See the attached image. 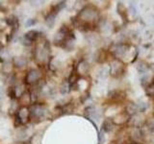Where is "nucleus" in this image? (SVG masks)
<instances>
[{
    "mask_svg": "<svg viewBox=\"0 0 154 144\" xmlns=\"http://www.w3.org/2000/svg\"><path fill=\"white\" fill-rule=\"evenodd\" d=\"M118 8H120V10L118 9L119 14H120V16H122V17L125 20V18H126V16H127V10H126V8L124 7L123 3H120V2L118 5Z\"/></svg>",
    "mask_w": 154,
    "mask_h": 144,
    "instance_id": "23",
    "label": "nucleus"
},
{
    "mask_svg": "<svg viewBox=\"0 0 154 144\" xmlns=\"http://www.w3.org/2000/svg\"><path fill=\"white\" fill-rule=\"evenodd\" d=\"M146 92L149 96H153L154 95V84H150L146 88Z\"/></svg>",
    "mask_w": 154,
    "mask_h": 144,
    "instance_id": "26",
    "label": "nucleus"
},
{
    "mask_svg": "<svg viewBox=\"0 0 154 144\" xmlns=\"http://www.w3.org/2000/svg\"><path fill=\"white\" fill-rule=\"evenodd\" d=\"M1 97H2V92H1V90H0V99H1Z\"/></svg>",
    "mask_w": 154,
    "mask_h": 144,
    "instance_id": "32",
    "label": "nucleus"
},
{
    "mask_svg": "<svg viewBox=\"0 0 154 144\" xmlns=\"http://www.w3.org/2000/svg\"><path fill=\"white\" fill-rule=\"evenodd\" d=\"M17 119L20 124H25L30 120V110L27 107H21L17 112Z\"/></svg>",
    "mask_w": 154,
    "mask_h": 144,
    "instance_id": "8",
    "label": "nucleus"
},
{
    "mask_svg": "<svg viewBox=\"0 0 154 144\" xmlns=\"http://www.w3.org/2000/svg\"><path fill=\"white\" fill-rule=\"evenodd\" d=\"M98 137H99V144H103V141L105 140L104 134H103L102 133H100V134H99V136H98Z\"/></svg>",
    "mask_w": 154,
    "mask_h": 144,
    "instance_id": "30",
    "label": "nucleus"
},
{
    "mask_svg": "<svg viewBox=\"0 0 154 144\" xmlns=\"http://www.w3.org/2000/svg\"><path fill=\"white\" fill-rule=\"evenodd\" d=\"M114 124L116 125H122V124H124L125 122H127L129 120V115L126 113V112H120V113H118L116 116L112 119Z\"/></svg>",
    "mask_w": 154,
    "mask_h": 144,
    "instance_id": "12",
    "label": "nucleus"
},
{
    "mask_svg": "<svg viewBox=\"0 0 154 144\" xmlns=\"http://www.w3.org/2000/svg\"><path fill=\"white\" fill-rule=\"evenodd\" d=\"M78 17V21L82 23V26L85 27L87 25H90V23L97 20L98 11L94 6H87L80 12Z\"/></svg>",
    "mask_w": 154,
    "mask_h": 144,
    "instance_id": "1",
    "label": "nucleus"
},
{
    "mask_svg": "<svg viewBox=\"0 0 154 144\" xmlns=\"http://www.w3.org/2000/svg\"><path fill=\"white\" fill-rule=\"evenodd\" d=\"M19 102L21 103V105H23V107H26V105H29L32 102L31 94L29 93L28 91H25V92L19 97Z\"/></svg>",
    "mask_w": 154,
    "mask_h": 144,
    "instance_id": "14",
    "label": "nucleus"
},
{
    "mask_svg": "<svg viewBox=\"0 0 154 144\" xmlns=\"http://www.w3.org/2000/svg\"><path fill=\"white\" fill-rule=\"evenodd\" d=\"M146 127L148 128L149 131L154 132V118L152 119H148L146 122Z\"/></svg>",
    "mask_w": 154,
    "mask_h": 144,
    "instance_id": "28",
    "label": "nucleus"
},
{
    "mask_svg": "<svg viewBox=\"0 0 154 144\" xmlns=\"http://www.w3.org/2000/svg\"><path fill=\"white\" fill-rule=\"evenodd\" d=\"M29 110H30V119L37 121H40L47 113V108L42 104H34Z\"/></svg>",
    "mask_w": 154,
    "mask_h": 144,
    "instance_id": "3",
    "label": "nucleus"
},
{
    "mask_svg": "<svg viewBox=\"0 0 154 144\" xmlns=\"http://www.w3.org/2000/svg\"><path fill=\"white\" fill-rule=\"evenodd\" d=\"M41 33L37 30H31L28 31L23 36V41L26 45H31L34 41H36L38 38H40Z\"/></svg>",
    "mask_w": 154,
    "mask_h": 144,
    "instance_id": "9",
    "label": "nucleus"
},
{
    "mask_svg": "<svg viewBox=\"0 0 154 144\" xmlns=\"http://www.w3.org/2000/svg\"><path fill=\"white\" fill-rule=\"evenodd\" d=\"M12 67H13V62H4L3 65H2V71L5 74H9L10 72L12 71Z\"/></svg>",
    "mask_w": 154,
    "mask_h": 144,
    "instance_id": "22",
    "label": "nucleus"
},
{
    "mask_svg": "<svg viewBox=\"0 0 154 144\" xmlns=\"http://www.w3.org/2000/svg\"><path fill=\"white\" fill-rule=\"evenodd\" d=\"M149 80H150V77H149L147 74H144L143 78L142 79V83H143V86H144V88H146L147 86L150 85V83H149Z\"/></svg>",
    "mask_w": 154,
    "mask_h": 144,
    "instance_id": "27",
    "label": "nucleus"
},
{
    "mask_svg": "<svg viewBox=\"0 0 154 144\" xmlns=\"http://www.w3.org/2000/svg\"><path fill=\"white\" fill-rule=\"evenodd\" d=\"M36 23H37V20L35 18H30V19H27V20L25 21V26L26 27H32V26L35 25Z\"/></svg>",
    "mask_w": 154,
    "mask_h": 144,
    "instance_id": "29",
    "label": "nucleus"
},
{
    "mask_svg": "<svg viewBox=\"0 0 154 144\" xmlns=\"http://www.w3.org/2000/svg\"><path fill=\"white\" fill-rule=\"evenodd\" d=\"M136 67H137V70H138L139 73L143 74V75L146 74V72L149 69V66L146 64V62H139L138 64H137V65H136Z\"/></svg>",
    "mask_w": 154,
    "mask_h": 144,
    "instance_id": "19",
    "label": "nucleus"
},
{
    "mask_svg": "<svg viewBox=\"0 0 154 144\" xmlns=\"http://www.w3.org/2000/svg\"><path fill=\"white\" fill-rule=\"evenodd\" d=\"M138 106V109H139V112H146L147 107H148V104L146 101H143V100H140L139 101V103L137 104Z\"/></svg>",
    "mask_w": 154,
    "mask_h": 144,
    "instance_id": "24",
    "label": "nucleus"
},
{
    "mask_svg": "<svg viewBox=\"0 0 154 144\" xmlns=\"http://www.w3.org/2000/svg\"><path fill=\"white\" fill-rule=\"evenodd\" d=\"M124 71V65L119 59H115L110 64V73L114 77H118Z\"/></svg>",
    "mask_w": 154,
    "mask_h": 144,
    "instance_id": "6",
    "label": "nucleus"
},
{
    "mask_svg": "<svg viewBox=\"0 0 154 144\" xmlns=\"http://www.w3.org/2000/svg\"><path fill=\"white\" fill-rule=\"evenodd\" d=\"M13 65L17 67V68H24L27 65V59L26 57L23 56H18V57H14L13 59Z\"/></svg>",
    "mask_w": 154,
    "mask_h": 144,
    "instance_id": "11",
    "label": "nucleus"
},
{
    "mask_svg": "<svg viewBox=\"0 0 154 144\" xmlns=\"http://www.w3.org/2000/svg\"><path fill=\"white\" fill-rule=\"evenodd\" d=\"M42 71L40 69H31L25 76V83L27 85H36L41 81Z\"/></svg>",
    "mask_w": 154,
    "mask_h": 144,
    "instance_id": "5",
    "label": "nucleus"
},
{
    "mask_svg": "<svg viewBox=\"0 0 154 144\" xmlns=\"http://www.w3.org/2000/svg\"><path fill=\"white\" fill-rule=\"evenodd\" d=\"M24 144H30V143H24Z\"/></svg>",
    "mask_w": 154,
    "mask_h": 144,
    "instance_id": "33",
    "label": "nucleus"
},
{
    "mask_svg": "<svg viewBox=\"0 0 154 144\" xmlns=\"http://www.w3.org/2000/svg\"><path fill=\"white\" fill-rule=\"evenodd\" d=\"M71 33L72 32L69 30V28H67L66 26H65V25H63L59 29V30H58V32L55 34V36H54V43H55L56 45H58V46H62V44L66 40V38L69 37Z\"/></svg>",
    "mask_w": 154,
    "mask_h": 144,
    "instance_id": "4",
    "label": "nucleus"
},
{
    "mask_svg": "<svg viewBox=\"0 0 154 144\" xmlns=\"http://www.w3.org/2000/svg\"><path fill=\"white\" fill-rule=\"evenodd\" d=\"M89 68H90V65L88 62L86 61H82L79 62L78 65H77V72H78L79 74H86L87 72L89 71Z\"/></svg>",
    "mask_w": 154,
    "mask_h": 144,
    "instance_id": "15",
    "label": "nucleus"
},
{
    "mask_svg": "<svg viewBox=\"0 0 154 144\" xmlns=\"http://www.w3.org/2000/svg\"><path fill=\"white\" fill-rule=\"evenodd\" d=\"M56 17H57V14L55 13H53V12H49L47 14H46V16L45 18V23H46V25L49 27V28H52L53 26L55 25V22H56Z\"/></svg>",
    "mask_w": 154,
    "mask_h": 144,
    "instance_id": "13",
    "label": "nucleus"
},
{
    "mask_svg": "<svg viewBox=\"0 0 154 144\" xmlns=\"http://www.w3.org/2000/svg\"><path fill=\"white\" fill-rule=\"evenodd\" d=\"M130 138H131L134 142H140L143 138L142 130L138 127H133L131 132H130Z\"/></svg>",
    "mask_w": 154,
    "mask_h": 144,
    "instance_id": "10",
    "label": "nucleus"
},
{
    "mask_svg": "<svg viewBox=\"0 0 154 144\" xmlns=\"http://www.w3.org/2000/svg\"><path fill=\"white\" fill-rule=\"evenodd\" d=\"M66 1H61L59 3L55 4V5H53V6L51 7L50 12H53V13H55V14H58V13H59L60 11H62V10L66 7Z\"/></svg>",
    "mask_w": 154,
    "mask_h": 144,
    "instance_id": "21",
    "label": "nucleus"
},
{
    "mask_svg": "<svg viewBox=\"0 0 154 144\" xmlns=\"http://www.w3.org/2000/svg\"><path fill=\"white\" fill-rule=\"evenodd\" d=\"M113 129H114V122H113V120L112 119H109V118L105 119L103 124H102V130H103V132H105V133H110V132L113 131Z\"/></svg>",
    "mask_w": 154,
    "mask_h": 144,
    "instance_id": "18",
    "label": "nucleus"
},
{
    "mask_svg": "<svg viewBox=\"0 0 154 144\" xmlns=\"http://www.w3.org/2000/svg\"><path fill=\"white\" fill-rule=\"evenodd\" d=\"M50 55V47L49 43L47 40H45L41 42L40 44H38L35 48V59L40 64L47 62L49 60Z\"/></svg>",
    "mask_w": 154,
    "mask_h": 144,
    "instance_id": "2",
    "label": "nucleus"
},
{
    "mask_svg": "<svg viewBox=\"0 0 154 144\" xmlns=\"http://www.w3.org/2000/svg\"><path fill=\"white\" fill-rule=\"evenodd\" d=\"M9 57H10V52L6 47H0V60L3 62H8L9 61Z\"/></svg>",
    "mask_w": 154,
    "mask_h": 144,
    "instance_id": "20",
    "label": "nucleus"
},
{
    "mask_svg": "<svg viewBox=\"0 0 154 144\" xmlns=\"http://www.w3.org/2000/svg\"><path fill=\"white\" fill-rule=\"evenodd\" d=\"M129 116H133V115L137 114L139 112V109H138V106L137 104H134V103H129L126 107V110H125Z\"/></svg>",
    "mask_w": 154,
    "mask_h": 144,
    "instance_id": "16",
    "label": "nucleus"
},
{
    "mask_svg": "<svg viewBox=\"0 0 154 144\" xmlns=\"http://www.w3.org/2000/svg\"><path fill=\"white\" fill-rule=\"evenodd\" d=\"M69 89H70V84L69 83V82H64L61 86V92L63 94H66V93L69 92Z\"/></svg>",
    "mask_w": 154,
    "mask_h": 144,
    "instance_id": "25",
    "label": "nucleus"
},
{
    "mask_svg": "<svg viewBox=\"0 0 154 144\" xmlns=\"http://www.w3.org/2000/svg\"><path fill=\"white\" fill-rule=\"evenodd\" d=\"M129 49V46L125 43H118V44H115L114 46H112L111 48V51L113 52V54L118 58V59H120V58L124 57V55L126 54V52Z\"/></svg>",
    "mask_w": 154,
    "mask_h": 144,
    "instance_id": "7",
    "label": "nucleus"
},
{
    "mask_svg": "<svg viewBox=\"0 0 154 144\" xmlns=\"http://www.w3.org/2000/svg\"><path fill=\"white\" fill-rule=\"evenodd\" d=\"M150 68H151V70L154 72V64H150Z\"/></svg>",
    "mask_w": 154,
    "mask_h": 144,
    "instance_id": "31",
    "label": "nucleus"
},
{
    "mask_svg": "<svg viewBox=\"0 0 154 144\" xmlns=\"http://www.w3.org/2000/svg\"><path fill=\"white\" fill-rule=\"evenodd\" d=\"M143 122V117L141 116V115H139L138 113L137 114H135L132 116V118L130 119V125H132L133 127H138L140 128V126L142 125V123Z\"/></svg>",
    "mask_w": 154,
    "mask_h": 144,
    "instance_id": "17",
    "label": "nucleus"
}]
</instances>
